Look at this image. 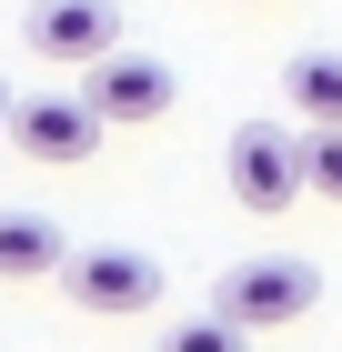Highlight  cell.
<instances>
[{
	"mask_svg": "<svg viewBox=\"0 0 342 352\" xmlns=\"http://www.w3.org/2000/svg\"><path fill=\"white\" fill-rule=\"evenodd\" d=\"M222 171H232V201H242V212H282V201H302V191H312V131L242 121L232 151H222Z\"/></svg>",
	"mask_w": 342,
	"mask_h": 352,
	"instance_id": "obj_1",
	"label": "cell"
},
{
	"mask_svg": "<svg viewBox=\"0 0 342 352\" xmlns=\"http://www.w3.org/2000/svg\"><path fill=\"white\" fill-rule=\"evenodd\" d=\"M211 302H222L242 332H272V322H302V312L322 302V272L262 252V262H232V272H222V292H211Z\"/></svg>",
	"mask_w": 342,
	"mask_h": 352,
	"instance_id": "obj_2",
	"label": "cell"
},
{
	"mask_svg": "<svg viewBox=\"0 0 342 352\" xmlns=\"http://www.w3.org/2000/svg\"><path fill=\"white\" fill-rule=\"evenodd\" d=\"M61 292H71L81 312H101V322H131V312H151V302H161V262H151V252H131V242H101V252H71Z\"/></svg>",
	"mask_w": 342,
	"mask_h": 352,
	"instance_id": "obj_3",
	"label": "cell"
},
{
	"mask_svg": "<svg viewBox=\"0 0 342 352\" xmlns=\"http://www.w3.org/2000/svg\"><path fill=\"white\" fill-rule=\"evenodd\" d=\"M21 41H30L41 60H71V71H91V60H111V51H121V10H111V0H30Z\"/></svg>",
	"mask_w": 342,
	"mask_h": 352,
	"instance_id": "obj_4",
	"label": "cell"
},
{
	"mask_svg": "<svg viewBox=\"0 0 342 352\" xmlns=\"http://www.w3.org/2000/svg\"><path fill=\"white\" fill-rule=\"evenodd\" d=\"M81 101L101 111V121H161V111L182 101V81H171V60H151V51H111V60H91V81H81Z\"/></svg>",
	"mask_w": 342,
	"mask_h": 352,
	"instance_id": "obj_5",
	"label": "cell"
},
{
	"mask_svg": "<svg viewBox=\"0 0 342 352\" xmlns=\"http://www.w3.org/2000/svg\"><path fill=\"white\" fill-rule=\"evenodd\" d=\"M101 131H111V121H101L91 101H21V111H10V141H21V162H41V171L91 162Z\"/></svg>",
	"mask_w": 342,
	"mask_h": 352,
	"instance_id": "obj_6",
	"label": "cell"
},
{
	"mask_svg": "<svg viewBox=\"0 0 342 352\" xmlns=\"http://www.w3.org/2000/svg\"><path fill=\"white\" fill-rule=\"evenodd\" d=\"M71 272V232L51 212H0V282H61Z\"/></svg>",
	"mask_w": 342,
	"mask_h": 352,
	"instance_id": "obj_7",
	"label": "cell"
},
{
	"mask_svg": "<svg viewBox=\"0 0 342 352\" xmlns=\"http://www.w3.org/2000/svg\"><path fill=\"white\" fill-rule=\"evenodd\" d=\"M282 101H292V121L332 131V121H342V51H292V71H282Z\"/></svg>",
	"mask_w": 342,
	"mask_h": 352,
	"instance_id": "obj_8",
	"label": "cell"
},
{
	"mask_svg": "<svg viewBox=\"0 0 342 352\" xmlns=\"http://www.w3.org/2000/svg\"><path fill=\"white\" fill-rule=\"evenodd\" d=\"M161 352H242V322L211 302V312H191V322H171V342Z\"/></svg>",
	"mask_w": 342,
	"mask_h": 352,
	"instance_id": "obj_9",
	"label": "cell"
},
{
	"mask_svg": "<svg viewBox=\"0 0 342 352\" xmlns=\"http://www.w3.org/2000/svg\"><path fill=\"white\" fill-rule=\"evenodd\" d=\"M312 191H322V201H342V121H332V131H312Z\"/></svg>",
	"mask_w": 342,
	"mask_h": 352,
	"instance_id": "obj_10",
	"label": "cell"
},
{
	"mask_svg": "<svg viewBox=\"0 0 342 352\" xmlns=\"http://www.w3.org/2000/svg\"><path fill=\"white\" fill-rule=\"evenodd\" d=\"M0 131H10V91H0Z\"/></svg>",
	"mask_w": 342,
	"mask_h": 352,
	"instance_id": "obj_11",
	"label": "cell"
}]
</instances>
